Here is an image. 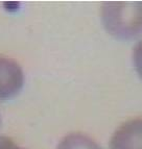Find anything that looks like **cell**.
<instances>
[{"label": "cell", "mask_w": 142, "mask_h": 149, "mask_svg": "<svg viewBox=\"0 0 142 149\" xmlns=\"http://www.w3.org/2000/svg\"><path fill=\"white\" fill-rule=\"evenodd\" d=\"M0 122H1V121H0Z\"/></svg>", "instance_id": "52a82bcc"}, {"label": "cell", "mask_w": 142, "mask_h": 149, "mask_svg": "<svg viewBox=\"0 0 142 149\" xmlns=\"http://www.w3.org/2000/svg\"><path fill=\"white\" fill-rule=\"evenodd\" d=\"M100 17L110 35L132 40L142 35V1H107L101 4Z\"/></svg>", "instance_id": "6da1fadb"}, {"label": "cell", "mask_w": 142, "mask_h": 149, "mask_svg": "<svg viewBox=\"0 0 142 149\" xmlns=\"http://www.w3.org/2000/svg\"><path fill=\"white\" fill-rule=\"evenodd\" d=\"M133 62L136 72L142 79V40L135 45L133 50Z\"/></svg>", "instance_id": "5b68a950"}, {"label": "cell", "mask_w": 142, "mask_h": 149, "mask_svg": "<svg viewBox=\"0 0 142 149\" xmlns=\"http://www.w3.org/2000/svg\"><path fill=\"white\" fill-rule=\"evenodd\" d=\"M109 149H142V118L120 125L111 137Z\"/></svg>", "instance_id": "3957f363"}, {"label": "cell", "mask_w": 142, "mask_h": 149, "mask_svg": "<svg viewBox=\"0 0 142 149\" xmlns=\"http://www.w3.org/2000/svg\"><path fill=\"white\" fill-rule=\"evenodd\" d=\"M57 149H102L99 145L87 134L73 132L63 138Z\"/></svg>", "instance_id": "277c9868"}, {"label": "cell", "mask_w": 142, "mask_h": 149, "mask_svg": "<svg viewBox=\"0 0 142 149\" xmlns=\"http://www.w3.org/2000/svg\"><path fill=\"white\" fill-rule=\"evenodd\" d=\"M0 149H24L20 147L10 138L0 137Z\"/></svg>", "instance_id": "8992f818"}, {"label": "cell", "mask_w": 142, "mask_h": 149, "mask_svg": "<svg viewBox=\"0 0 142 149\" xmlns=\"http://www.w3.org/2000/svg\"><path fill=\"white\" fill-rule=\"evenodd\" d=\"M24 86V73L16 61L0 55V101L17 96Z\"/></svg>", "instance_id": "7a4b0ae2"}]
</instances>
